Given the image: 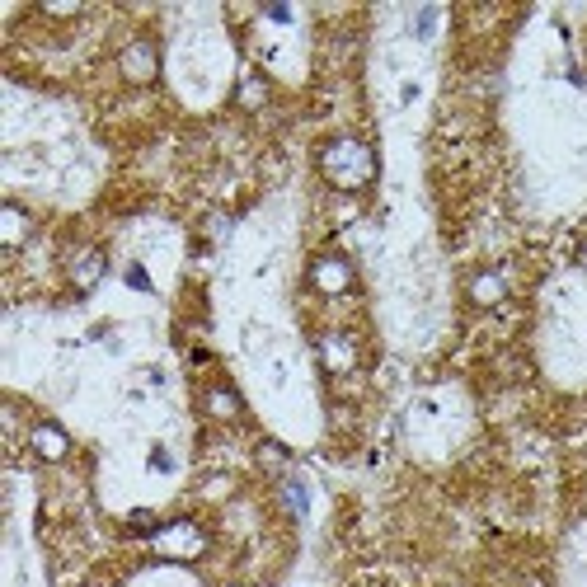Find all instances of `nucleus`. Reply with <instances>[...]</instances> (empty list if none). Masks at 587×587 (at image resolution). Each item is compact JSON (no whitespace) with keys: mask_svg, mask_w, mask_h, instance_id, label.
Segmentation results:
<instances>
[{"mask_svg":"<svg viewBox=\"0 0 587 587\" xmlns=\"http://www.w3.org/2000/svg\"><path fill=\"white\" fill-rule=\"evenodd\" d=\"M320 174H325L339 193H357V188H367L371 179H376V155H371L367 141L334 137L325 151H320Z\"/></svg>","mask_w":587,"mask_h":587,"instance_id":"obj_1","label":"nucleus"},{"mask_svg":"<svg viewBox=\"0 0 587 587\" xmlns=\"http://www.w3.org/2000/svg\"><path fill=\"white\" fill-rule=\"evenodd\" d=\"M207 545L212 541H207V531H202L198 522H170L151 536V550L160 559H202Z\"/></svg>","mask_w":587,"mask_h":587,"instance_id":"obj_2","label":"nucleus"},{"mask_svg":"<svg viewBox=\"0 0 587 587\" xmlns=\"http://www.w3.org/2000/svg\"><path fill=\"white\" fill-rule=\"evenodd\" d=\"M118 71H123V80H132V85H151V80L160 76V52H155L151 38H132V43L123 47V57H118Z\"/></svg>","mask_w":587,"mask_h":587,"instance_id":"obj_3","label":"nucleus"},{"mask_svg":"<svg viewBox=\"0 0 587 587\" xmlns=\"http://www.w3.org/2000/svg\"><path fill=\"white\" fill-rule=\"evenodd\" d=\"M310 287L320 296H343L353 287V263L339 259V254H325V259L310 263Z\"/></svg>","mask_w":587,"mask_h":587,"instance_id":"obj_4","label":"nucleus"},{"mask_svg":"<svg viewBox=\"0 0 587 587\" xmlns=\"http://www.w3.org/2000/svg\"><path fill=\"white\" fill-rule=\"evenodd\" d=\"M66 273H71V287H76V292H94V287L104 282V273H109V259H104V249H94V245L76 249Z\"/></svg>","mask_w":587,"mask_h":587,"instance_id":"obj_5","label":"nucleus"},{"mask_svg":"<svg viewBox=\"0 0 587 587\" xmlns=\"http://www.w3.org/2000/svg\"><path fill=\"white\" fill-rule=\"evenodd\" d=\"M320 362H325L329 376H348L357 367V343L348 334H325L320 339Z\"/></svg>","mask_w":587,"mask_h":587,"instance_id":"obj_6","label":"nucleus"},{"mask_svg":"<svg viewBox=\"0 0 587 587\" xmlns=\"http://www.w3.org/2000/svg\"><path fill=\"white\" fill-rule=\"evenodd\" d=\"M33 451H38V461H66L71 456V437L57 428V423H33Z\"/></svg>","mask_w":587,"mask_h":587,"instance_id":"obj_7","label":"nucleus"},{"mask_svg":"<svg viewBox=\"0 0 587 587\" xmlns=\"http://www.w3.org/2000/svg\"><path fill=\"white\" fill-rule=\"evenodd\" d=\"M29 231H33L29 212H24L19 202H5V207H0V245H5V249H19L24 240H29Z\"/></svg>","mask_w":587,"mask_h":587,"instance_id":"obj_8","label":"nucleus"},{"mask_svg":"<svg viewBox=\"0 0 587 587\" xmlns=\"http://www.w3.org/2000/svg\"><path fill=\"white\" fill-rule=\"evenodd\" d=\"M503 296H508V278H503L498 268H484V273L470 278V301H475V306L489 310V306H498Z\"/></svg>","mask_w":587,"mask_h":587,"instance_id":"obj_9","label":"nucleus"},{"mask_svg":"<svg viewBox=\"0 0 587 587\" xmlns=\"http://www.w3.org/2000/svg\"><path fill=\"white\" fill-rule=\"evenodd\" d=\"M202 409H207L212 418H221V423H231V418H240L245 404H240V395H235L231 386H212L207 395H202Z\"/></svg>","mask_w":587,"mask_h":587,"instance_id":"obj_10","label":"nucleus"},{"mask_svg":"<svg viewBox=\"0 0 587 587\" xmlns=\"http://www.w3.org/2000/svg\"><path fill=\"white\" fill-rule=\"evenodd\" d=\"M263 99H268V85H263L259 76H245V85H240V94H235V104H240V109H259Z\"/></svg>","mask_w":587,"mask_h":587,"instance_id":"obj_11","label":"nucleus"},{"mask_svg":"<svg viewBox=\"0 0 587 587\" xmlns=\"http://www.w3.org/2000/svg\"><path fill=\"white\" fill-rule=\"evenodd\" d=\"M282 494H287V508H292L296 517H301V512H306V489H301V484H296V479H287V484H282Z\"/></svg>","mask_w":587,"mask_h":587,"instance_id":"obj_12","label":"nucleus"},{"mask_svg":"<svg viewBox=\"0 0 587 587\" xmlns=\"http://www.w3.org/2000/svg\"><path fill=\"white\" fill-rule=\"evenodd\" d=\"M433 24H437V10H433V5L414 15V33H418V38H428V33H433Z\"/></svg>","mask_w":587,"mask_h":587,"instance_id":"obj_13","label":"nucleus"},{"mask_svg":"<svg viewBox=\"0 0 587 587\" xmlns=\"http://www.w3.org/2000/svg\"><path fill=\"white\" fill-rule=\"evenodd\" d=\"M127 287H137V292H151V278H146V268H127Z\"/></svg>","mask_w":587,"mask_h":587,"instance_id":"obj_14","label":"nucleus"},{"mask_svg":"<svg viewBox=\"0 0 587 587\" xmlns=\"http://www.w3.org/2000/svg\"><path fill=\"white\" fill-rule=\"evenodd\" d=\"M151 465H155V470H160V475H170V470H174V461H170V451H160V447H155Z\"/></svg>","mask_w":587,"mask_h":587,"instance_id":"obj_15","label":"nucleus"},{"mask_svg":"<svg viewBox=\"0 0 587 587\" xmlns=\"http://www.w3.org/2000/svg\"><path fill=\"white\" fill-rule=\"evenodd\" d=\"M47 15H57V19H71V15H80V5H47Z\"/></svg>","mask_w":587,"mask_h":587,"instance_id":"obj_16","label":"nucleus"},{"mask_svg":"<svg viewBox=\"0 0 587 587\" xmlns=\"http://www.w3.org/2000/svg\"><path fill=\"white\" fill-rule=\"evenodd\" d=\"M268 19H278V24H287V19H292V10H287V5H273V10H268Z\"/></svg>","mask_w":587,"mask_h":587,"instance_id":"obj_17","label":"nucleus"},{"mask_svg":"<svg viewBox=\"0 0 587 587\" xmlns=\"http://www.w3.org/2000/svg\"><path fill=\"white\" fill-rule=\"evenodd\" d=\"M132 526H141V531H146V526H155V517H151V512H132Z\"/></svg>","mask_w":587,"mask_h":587,"instance_id":"obj_18","label":"nucleus"}]
</instances>
